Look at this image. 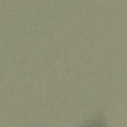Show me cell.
Returning a JSON list of instances; mask_svg holds the SVG:
<instances>
[{"instance_id": "6da1fadb", "label": "cell", "mask_w": 127, "mask_h": 127, "mask_svg": "<svg viewBox=\"0 0 127 127\" xmlns=\"http://www.w3.org/2000/svg\"><path fill=\"white\" fill-rule=\"evenodd\" d=\"M81 127H109V125H107V119L103 115H97V117L89 119L85 125H81Z\"/></svg>"}]
</instances>
